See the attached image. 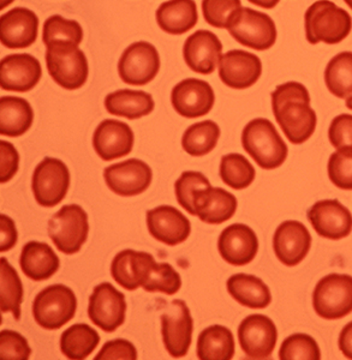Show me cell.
<instances>
[{"mask_svg": "<svg viewBox=\"0 0 352 360\" xmlns=\"http://www.w3.org/2000/svg\"><path fill=\"white\" fill-rule=\"evenodd\" d=\"M272 110L289 142L302 144L315 132L318 117L310 107V95L298 82H287L272 93Z\"/></svg>", "mask_w": 352, "mask_h": 360, "instance_id": "obj_1", "label": "cell"}, {"mask_svg": "<svg viewBox=\"0 0 352 360\" xmlns=\"http://www.w3.org/2000/svg\"><path fill=\"white\" fill-rule=\"evenodd\" d=\"M242 146L263 169H275L287 161L289 149L273 123L266 118L253 119L242 132Z\"/></svg>", "mask_w": 352, "mask_h": 360, "instance_id": "obj_2", "label": "cell"}, {"mask_svg": "<svg viewBox=\"0 0 352 360\" xmlns=\"http://www.w3.org/2000/svg\"><path fill=\"white\" fill-rule=\"evenodd\" d=\"M306 37L311 45H337L351 33L352 18L333 1H316L304 16Z\"/></svg>", "mask_w": 352, "mask_h": 360, "instance_id": "obj_3", "label": "cell"}, {"mask_svg": "<svg viewBox=\"0 0 352 360\" xmlns=\"http://www.w3.org/2000/svg\"><path fill=\"white\" fill-rule=\"evenodd\" d=\"M77 298L74 291L64 285L46 287L34 299L33 316L44 329L56 330L74 319Z\"/></svg>", "mask_w": 352, "mask_h": 360, "instance_id": "obj_4", "label": "cell"}, {"mask_svg": "<svg viewBox=\"0 0 352 360\" xmlns=\"http://www.w3.org/2000/svg\"><path fill=\"white\" fill-rule=\"evenodd\" d=\"M45 58L49 74L64 89H80L86 84L89 66L86 54L77 46H49Z\"/></svg>", "mask_w": 352, "mask_h": 360, "instance_id": "obj_5", "label": "cell"}, {"mask_svg": "<svg viewBox=\"0 0 352 360\" xmlns=\"http://www.w3.org/2000/svg\"><path fill=\"white\" fill-rule=\"evenodd\" d=\"M313 307L321 319H340L352 312V276L327 275L321 278L313 292Z\"/></svg>", "mask_w": 352, "mask_h": 360, "instance_id": "obj_6", "label": "cell"}, {"mask_svg": "<svg viewBox=\"0 0 352 360\" xmlns=\"http://www.w3.org/2000/svg\"><path fill=\"white\" fill-rule=\"evenodd\" d=\"M88 233V215L81 205H64L49 222V238L63 254L78 252L87 242Z\"/></svg>", "mask_w": 352, "mask_h": 360, "instance_id": "obj_7", "label": "cell"}, {"mask_svg": "<svg viewBox=\"0 0 352 360\" xmlns=\"http://www.w3.org/2000/svg\"><path fill=\"white\" fill-rule=\"evenodd\" d=\"M227 30L236 41L255 51L270 49L278 37L275 21L266 13L250 8L237 11Z\"/></svg>", "mask_w": 352, "mask_h": 360, "instance_id": "obj_8", "label": "cell"}, {"mask_svg": "<svg viewBox=\"0 0 352 360\" xmlns=\"http://www.w3.org/2000/svg\"><path fill=\"white\" fill-rule=\"evenodd\" d=\"M70 188L69 168L62 160L45 158L33 173L34 197L46 208L59 205L65 198Z\"/></svg>", "mask_w": 352, "mask_h": 360, "instance_id": "obj_9", "label": "cell"}, {"mask_svg": "<svg viewBox=\"0 0 352 360\" xmlns=\"http://www.w3.org/2000/svg\"><path fill=\"white\" fill-rule=\"evenodd\" d=\"M194 321L184 300L176 299L161 315L165 348L173 358L187 356L193 341Z\"/></svg>", "mask_w": 352, "mask_h": 360, "instance_id": "obj_10", "label": "cell"}, {"mask_svg": "<svg viewBox=\"0 0 352 360\" xmlns=\"http://www.w3.org/2000/svg\"><path fill=\"white\" fill-rule=\"evenodd\" d=\"M160 70L158 49L146 41L129 46L119 59L118 74L130 86H146L152 82Z\"/></svg>", "mask_w": 352, "mask_h": 360, "instance_id": "obj_11", "label": "cell"}, {"mask_svg": "<svg viewBox=\"0 0 352 360\" xmlns=\"http://www.w3.org/2000/svg\"><path fill=\"white\" fill-rule=\"evenodd\" d=\"M125 295L112 283H103L95 287L89 297L88 316L103 332L113 333L125 322Z\"/></svg>", "mask_w": 352, "mask_h": 360, "instance_id": "obj_12", "label": "cell"}, {"mask_svg": "<svg viewBox=\"0 0 352 360\" xmlns=\"http://www.w3.org/2000/svg\"><path fill=\"white\" fill-rule=\"evenodd\" d=\"M238 340L250 359H268L278 341V330L270 317L254 314L239 324Z\"/></svg>", "mask_w": 352, "mask_h": 360, "instance_id": "obj_13", "label": "cell"}, {"mask_svg": "<svg viewBox=\"0 0 352 360\" xmlns=\"http://www.w3.org/2000/svg\"><path fill=\"white\" fill-rule=\"evenodd\" d=\"M103 178L112 193L132 197L144 193L151 186L153 172L144 161L129 159L107 167L103 171Z\"/></svg>", "mask_w": 352, "mask_h": 360, "instance_id": "obj_14", "label": "cell"}, {"mask_svg": "<svg viewBox=\"0 0 352 360\" xmlns=\"http://www.w3.org/2000/svg\"><path fill=\"white\" fill-rule=\"evenodd\" d=\"M308 219L320 237L340 240L352 232V214L338 200L316 202L308 210Z\"/></svg>", "mask_w": 352, "mask_h": 360, "instance_id": "obj_15", "label": "cell"}, {"mask_svg": "<svg viewBox=\"0 0 352 360\" xmlns=\"http://www.w3.org/2000/svg\"><path fill=\"white\" fill-rule=\"evenodd\" d=\"M215 101L213 88L208 82L187 78L178 83L171 93V103L178 115L185 118H200L212 111Z\"/></svg>", "mask_w": 352, "mask_h": 360, "instance_id": "obj_16", "label": "cell"}, {"mask_svg": "<svg viewBox=\"0 0 352 360\" xmlns=\"http://www.w3.org/2000/svg\"><path fill=\"white\" fill-rule=\"evenodd\" d=\"M218 66L221 82L232 89H246L254 86L263 74L260 58L241 49L222 54Z\"/></svg>", "mask_w": 352, "mask_h": 360, "instance_id": "obj_17", "label": "cell"}, {"mask_svg": "<svg viewBox=\"0 0 352 360\" xmlns=\"http://www.w3.org/2000/svg\"><path fill=\"white\" fill-rule=\"evenodd\" d=\"M156 264V259L148 252L123 250L113 258L111 274L119 286L127 291H135L147 283Z\"/></svg>", "mask_w": 352, "mask_h": 360, "instance_id": "obj_18", "label": "cell"}, {"mask_svg": "<svg viewBox=\"0 0 352 360\" xmlns=\"http://www.w3.org/2000/svg\"><path fill=\"white\" fill-rule=\"evenodd\" d=\"M42 65L30 54H10L0 63V86L8 91L25 93L40 82Z\"/></svg>", "mask_w": 352, "mask_h": 360, "instance_id": "obj_19", "label": "cell"}, {"mask_svg": "<svg viewBox=\"0 0 352 360\" xmlns=\"http://www.w3.org/2000/svg\"><path fill=\"white\" fill-rule=\"evenodd\" d=\"M218 250L222 259L231 266H246L258 255V236L249 226L234 224L221 232Z\"/></svg>", "mask_w": 352, "mask_h": 360, "instance_id": "obj_20", "label": "cell"}, {"mask_svg": "<svg viewBox=\"0 0 352 360\" xmlns=\"http://www.w3.org/2000/svg\"><path fill=\"white\" fill-rule=\"evenodd\" d=\"M311 236L302 222L287 220L275 229L273 249L279 261L287 266H296L307 257Z\"/></svg>", "mask_w": 352, "mask_h": 360, "instance_id": "obj_21", "label": "cell"}, {"mask_svg": "<svg viewBox=\"0 0 352 360\" xmlns=\"http://www.w3.org/2000/svg\"><path fill=\"white\" fill-rule=\"evenodd\" d=\"M147 226L154 239L168 246L185 242L191 232L188 219L171 205H160L148 210Z\"/></svg>", "mask_w": 352, "mask_h": 360, "instance_id": "obj_22", "label": "cell"}, {"mask_svg": "<svg viewBox=\"0 0 352 360\" xmlns=\"http://www.w3.org/2000/svg\"><path fill=\"white\" fill-rule=\"evenodd\" d=\"M135 136L132 127L115 119H106L99 124L93 135V147L100 159H120L132 153Z\"/></svg>", "mask_w": 352, "mask_h": 360, "instance_id": "obj_23", "label": "cell"}, {"mask_svg": "<svg viewBox=\"0 0 352 360\" xmlns=\"http://www.w3.org/2000/svg\"><path fill=\"white\" fill-rule=\"evenodd\" d=\"M39 17L27 8H13L0 17V41L10 49H25L37 41Z\"/></svg>", "mask_w": 352, "mask_h": 360, "instance_id": "obj_24", "label": "cell"}, {"mask_svg": "<svg viewBox=\"0 0 352 360\" xmlns=\"http://www.w3.org/2000/svg\"><path fill=\"white\" fill-rule=\"evenodd\" d=\"M222 45L209 30H197L185 40L183 57L189 69L201 75L213 74L220 62Z\"/></svg>", "mask_w": 352, "mask_h": 360, "instance_id": "obj_25", "label": "cell"}, {"mask_svg": "<svg viewBox=\"0 0 352 360\" xmlns=\"http://www.w3.org/2000/svg\"><path fill=\"white\" fill-rule=\"evenodd\" d=\"M237 198L221 188H200L194 195L196 217L209 225H220L234 217L237 210Z\"/></svg>", "mask_w": 352, "mask_h": 360, "instance_id": "obj_26", "label": "cell"}, {"mask_svg": "<svg viewBox=\"0 0 352 360\" xmlns=\"http://www.w3.org/2000/svg\"><path fill=\"white\" fill-rule=\"evenodd\" d=\"M20 266L29 278L34 281H44L57 273L61 261L49 244L29 242L22 250Z\"/></svg>", "mask_w": 352, "mask_h": 360, "instance_id": "obj_27", "label": "cell"}, {"mask_svg": "<svg viewBox=\"0 0 352 360\" xmlns=\"http://www.w3.org/2000/svg\"><path fill=\"white\" fill-rule=\"evenodd\" d=\"M152 95L142 90L120 89L111 93L105 98V107L110 115L123 118L139 119L151 115L154 110Z\"/></svg>", "mask_w": 352, "mask_h": 360, "instance_id": "obj_28", "label": "cell"}, {"mask_svg": "<svg viewBox=\"0 0 352 360\" xmlns=\"http://www.w3.org/2000/svg\"><path fill=\"white\" fill-rule=\"evenodd\" d=\"M232 298L250 309H266L272 303L270 287L254 275L234 274L226 283Z\"/></svg>", "mask_w": 352, "mask_h": 360, "instance_id": "obj_29", "label": "cell"}, {"mask_svg": "<svg viewBox=\"0 0 352 360\" xmlns=\"http://www.w3.org/2000/svg\"><path fill=\"white\" fill-rule=\"evenodd\" d=\"M197 18L196 3L190 0L166 1L156 10V22L160 28L172 35H182L193 29Z\"/></svg>", "mask_w": 352, "mask_h": 360, "instance_id": "obj_30", "label": "cell"}, {"mask_svg": "<svg viewBox=\"0 0 352 360\" xmlns=\"http://www.w3.org/2000/svg\"><path fill=\"white\" fill-rule=\"evenodd\" d=\"M34 120L33 108L25 98L3 96L0 98V134L18 137L28 131Z\"/></svg>", "mask_w": 352, "mask_h": 360, "instance_id": "obj_31", "label": "cell"}, {"mask_svg": "<svg viewBox=\"0 0 352 360\" xmlns=\"http://www.w3.org/2000/svg\"><path fill=\"white\" fill-rule=\"evenodd\" d=\"M234 356V338L229 328L214 324L202 330L197 339V356L202 360H231Z\"/></svg>", "mask_w": 352, "mask_h": 360, "instance_id": "obj_32", "label": "cell"}, {"mask_svg": "<svg viewBox=\"0 0 352 360\" xmlns=\"http://www.w3.org/2000/svg\"><path fill=\"white\" fill-rule=\"evenodd\" d=\"M100 342L98 332L88 324H74L63 333L61 349L66 358L74 360L86 359Z\"/></svg>", "mask_w": 352, "mask_h": 360, "instance_id": "obj_33", "label": "cell"}, {"mask_svg": "<svg viewBox=\"0 0 352 360\" xmlns=\"http://www.w3.org/2000/svg\"><path fill=\"white\" fill-rule=\"evenodd\" d=\"M325 83L337 98H352V52H341L332 58L325 69Z\"/></svg>", "mask_w": 352, "mask_h": 360, "instance_id": "obj_34", "label": "cell"}, {"mask_svg": "<svg viewBox=\"0 0 352 360\" xmlns=\"http://www.w3.org/2000/svg\"><path fill=\"white\" fill-rule=\"evenodd\" d=\"M220 137V127L213 120L193 124L182 137V147L191 156L207 155L217 147Z\"/></svg>", "mask_w": 352, "mask_h": 360, "instance_id": "obj_35", "label": "cell"}, {"mask_svg": "<svg viewBox=\"0 0 352 360\" xmlns=\"http://www.w3.org/2000/svg\"><path fill=\"white\" fill-rule=\"evenodd\" d=\"M0 305L1 311L11 312L16 321L21 319V304L23 302V286L16 269L8 259L0 261Z\"/></svg>", "mask_w": 352, "mask_h": 360, "instance_id": "obj_36", "label": "cell"}, {"mask_svg": "<svg viewBox=\"0 0 352 360\" xmlns=\"http://www.w3.org/2000/svg\"><path fill=\"white\" fill-rule=\"evenodd\" d=\"M83 29L77 21L65 20L59 15L49 17L42 29L46 47L57 45L77 46L82 42Z\"/></svg>", "mask_w": 352, "mask_h": 360, "instance_id": "obj_37", "label": "cell"}, {"mask_svg": "<svg viewBox=\"0 0 352 360\" xmlns=\"http://www.w3.org/2000/svg\"><path fill=\"white\" fill-rule=\"evenodd\" d=\"M220 178L227 186L234 190H244L254 181L255 168L246 156L237 153L221 158Z\"/></svg>", "mask_w": 352, "mask_h": 360, "instance_id": "obj_38", "label": "cell"}, {"mask_svg": "<svg viewBox=\"0 0 352 360\" xmlns=\"http://www.w3.org/2000/svg\"><path fill=\"white\" fill-rule=\"evenodd\" d=\"M279 359L320 360L321 351L314 338L308 334H292L284 340L279 349Z\"/></svg>", "mask_w": 352, "mask_h": 360, "instance_id": "obj_39", "label": "cell"}, {"mask_svg": "<svg viewBox=\"0 0 352 360\" xmlns=\"http://www.w3.org/2000/svg\"><path fill=\"white\" fill-rule=\"evenodd\" d=\"M208 178L201 172L187 171L182 173V176L177 179L175 184L177 201L182 208L185 209L189 214L196 217L195 207H194V195L200 188H210Z\"/></svg>", "mask_w": 352, "mask_h": 360, "instance_id": "obj_40", "label": "cell"}, {"mask_svg": "<svg viewBox=\"0 0 352 360\" xmlns=\"http://www.w3.org/2000/svg\"><path fill=\"white\" fill-rule=\"evenodd\" d=\"M182 287V278L176 269L168 263H156L152 274L144 283L146 292H161L168 295H176Z\"/></svg>", "mask_w": 352, "mask_h": 360, "instance_id": "obj_41", "label": "cell"}, {"mask_svg": "<svg viewBox=\"0 0 352 360\" xmlns=\"http://www.w3.org/2000/svg\"><path fill=\"white\" fill-rule=\"evenodd\" d=\"M327 171L332 184L341 190H352V148H343L333 153Z\"/></svg>", "mask_w": 352, "mask_h": 360, "instance_id": "obj_42", "label": "cell"}, {"mask_svg": "<svg viewBox=\"0 0 352 360\" xmlns=\"http://www.w3.org/2000/svg\"><path fill=\"white\" fill-rule=\"evenodd\" d=\"M241 1H213L206 0L202 3V13L206 22L215 28L229 29L234 15L242 8Z\"/></svg>", "mask_w": 352, "mask_h": 360, "instance_id": "obj_43", "label": "cell"}, {"mask_svg": "<svg viewBox=\"0 0 352 360\" xmlns=\"http://www.w3.org/2000/svg\"><path fill=\"white\" fill-rule=\"evenodd\" d=\"M32 354L25 336L13 330L0 333V358L4 360H27Z\"/></svg>", "mask_w": 352, "mask_h": 360, "instance_id": "obj_44", "label": "cell"}, {"mask_svg": "<svg viewBox=\"0 0 352 360\" xmlns=\"http://www.w3.org/2000/svg\"><path fill=\"white\" fill-rule=\"evenodd\" d=\"M328 139L336 149L352 148V115H339L332 120Z\"/></svg>", "mask_w": 352, "mask_h": 360, "instance_id": "obj_45", "label": "cell"}, {"mask_svg": "<svg viewBox=\"0 0 352 360\" xmlns=\"http://www.w3.org/2000/svg\"><path fill=\"white\" fill-rule=\"evenodd\" d=\"M95 360H135L137 359V351L135 346L124 339L111 340L103 345L100 352L95 356Z\"/></svg>", "mask_w": 352, "mask_h": 360, "instance_id": "obj_46", "label": "cell"}, {"mask_svg": "<svg viewBox=\"0 0 352 360\" xmlns=\"http://www.w3.org/2000/svg\"><path fill=\"white\" fill-rule=\"evenodd\" d=\"M20 166V155L13 143L0 141V183L13 179Z\"/></svg>", "mask_w": 352, "mask_h": 360, "instance_id": "obj_47", "label": "cell"}, {"mask_svg": "<svg viewBox=\"0 0 352 360\" xmlns=\"http://www.w3.org/2000/svg\"><path fill=\"white\" fill-rule=\"evenodd\" d=\"M17 237L18 234L13 219L3 214L0 217V251L5 252L13 249L16 245Z\"/></svg>", "mask_w": 352, "mask_h": 360, "instance_id": "obj_48", "label": "cell"}, {"mask_svg": "<svg viewBox=\"0 0 352 360\" xmlns=\"http://www.w3.org/2000/svg\"><path fill=\"white\" fill-rule=\"evenodd\" d=\"M338 345L341 353L348 359H352V321L348 322L340 332Z\"/></svg>", "mask_w": 352, "mask_h": 360, "instance_id": "obj_49", "label": "cell"}, {"mask_svg": "<svg viewBox=\"0 0 352 360\" xmlns=\"http://www.w3.org/2000/svg\"><path fill=\"white\" fill-rule=\"evenodd\" d=\"M345 106L348 107V110H351L352 111V98H348V100L345 101Z\"/></svg>", "mask_w": 352, "mask_h": 360, "instance_id": "obj_50", "label": "cell"}, {"mask_svg": "<svg viewBox=\"0 0 352 360\" xmlns=\"http://www.w3.org/2000/svg\"><path fill=\"white\" fill-rule=\"evenodd\" d=\"M346 4H348V6L352 8V1H346Z\"/></svg>", "mask_w": 352, "mask_h": 360, "instance_id": "obj_51", "label": "cell"}]
</instances>
